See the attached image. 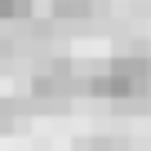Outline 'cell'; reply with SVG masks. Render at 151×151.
Segmentation results:
<instances>
[{"mask_svg":"<svg viewBox=\"0 0 151 151\" xmlns=\"http://www.w3.org/2000/svg\"><path fill=\"white\" fill-rule=\"evenodd\" d=\"M93 5H102V9H107V5H111V0H93Z\"/></svg>","mask_w":151,"mask_h":151,"instance_id":"obj_6","label":"cell"},{"mask_svg":"<svg viewBox=\"0 0 151 151\" xmlns=\"http://www.w3.org/2000/svg\"><path fill=\"white\" fill-rule=\"evenodd\" d=\"M76 93H80V67L71 58H49V62L36 67V76H31V98L36 102L67 107Z\"/></svg>","mask_w":151,"mask_h":151,"instance_id":"obj_1","label":"cell"},{"mask_svg":"<svg viewBox=\"0 0 151 151\" xmlns=\"http://www.w3.org/2000/svg\"><path fill=\"white\" fill-rule=\"evenodd\" d=\"M129 142L120 138V133H98V138H85L80 142V151H124Z\"/></svg>","mask_w":151,"mask_h":151,"instance_id":"obj_4","label":"cell"},{"mask_svg":"<svg viewBox=\"0 0 151 151\" xmlns=\"http://www.w3.org/2000/svg\"><path fill=\"white\" fill-rule=\"evenodd\" d=\"M98 14H102V5H93V0H53L49 5V18L58 27H89V22H98Z\"/></svg>","mask_w":151,"mask_h":151,"instance_id":"obj_2","label":"cell"},{"mask_svg":"<svg viewBox=\"0 0 151 151\" xmlns=\"http://www.w3.org/2000/svg\"><path fill=\"white\" fill-rule=\"evenodd\" d=\"M18 116H22V102H14V98H0V133H9V129L18 124Z\"/></svg>","mask_w":151,"mask_h":151,"instance_id":"obj_5","label":"cell"},{"mask_svg":"<svg viewBox=\"0 0 151 151\" xmlns=\"http://www.w3.org/2000/svg\"><path fill=\"white\" fill-rule=\"evenodd\" d=\"M36 0H0V22H27Z\"/></svg>","mask_w":151,"mask_h":151,"instance_id":"obj_3","label":"cell"}]
</instances>
